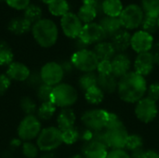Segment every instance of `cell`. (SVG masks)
<instances>
[{
    "mask_svg": "<svg viewBox=\"0 0 159 158\" xmlns=\"http://www.w3.org/2000/svg\"><path fill=\"white\" fill-rule=\"evenodd\" d=\"M61 26L63 34L69 37L75 39L79 37V34L83 28V22L78 16L75 13L68 12L61 19Z\"/></svg>",
    "mask_w": 159,
    "mask_h": 158,
    "instance_id": "cell-13",
    "label": "cell"
},
{
    "mask_svg": "<svg viewBox=\"0 0 159 158\" xmlns=\"http://www.w3.org/2000/svg\"><path fill=\"white\" fill-rule=\"evenodd\" d=\"M141 7L145 16L159 19V0H142Z\"/></svg>",
    "mask_w": 159,
    "mask_h": 158,
    "instance_id": "cell-30",
    "label": "cell"
},
{
    "mask_svg": "<svg viewBox=\"0 0 159 158\" xmlns=\"http://www.w3.org/2000/svg\"><path fill=\"white\" fill-rule=\"evenodd\" d=\"M52 88H53V87L48 86V85L44 84V83L42 85H40L38 89H37V97H38V99L42 102H49L50 101V95H51V92H52Z\"/></svg>",
    "mask_w": 159,
    "mask_h": 158,
    "instance_id": "cell-39",
    "label": "cell"
},
{
    "mask_svg": "<svg viewBox=\"0 0 159 158\" xmlns=\"http://www.w3.org/2000/svg\"><path fill=\"white\" fill-rule=\"evenodd\" d=\"M104 96H105L104 92L98 86H94L89 89H88L87 91H85L86 101L92 105H97L102 103V101L104 100Z\"/></svg>",
    "mask_w": 159,
    "mask_h": 158,
    "instance_id": "cell-27",
    "label": "cell"
},
{
    "mask_svg": "<svg viewBox=\"0 0 159 158\" xmlns=\"http://www.w3.org/2000/svg\"><path fill=\"white\" fill-rule=\"evenodd\" d=\"M7 4L15 9H26L30 5V0H6Z\"/></svg>",
    "mask_w": 159,
    "mask_h": 158,
    "instance_id": "cell-40",
    "label": "cell"
},
{
    "mask_svg": "<svg viewBox=\"0 0 159 158\" xmlns=\"http://www.w3.org/2000/svg\"><path fill=\"white\" fill-rule=\"evenodd\" d=\"M129 134L122 120L116 114L109 113L107 125L104 129L105 144L111 149H125Z\"/></svg>",
    "mask_w": 159,
    "mask_h": 158,
    "instance_id": "cell-2",
    "label": "cell"
},
{
    "mask_svg": "<svg viewBox=\"0 0 159 158\" xmlns=\"http://www.w3.org/2000/svg\"><path fill=\"white\" fill-rule=\"evenodd\" d=\"M155 65L156 63L151 52H144V53L138 54L133 63L134 72L144 77L149 75L153 72Z\"/></svg>",
    "mask_w": 159,
    "mask_h": 158,
    "instance_id": "cell-18",
    "label": "cell"
},
{
    "mask_svg": "<svg viewBox=\"0 0 159 158\" xmlns=\"http://www.w3.org/2000/svg\"><path fill=\"white\" fill-rule=\"evenodd\" d=\"M111 64L112 74L117 79H120L130 72L131 61L129 55H127L126 53H116V56L112 59Z\"/></svg>",
    "mask_w": 159,
    "mask_h": 158,
    "instance_id": "cell-16",
    "label": "cell"
},
{
    "mask_svg": "<svg viewBox=\"0 0 159 158\" xmlns=\"http://www.w3.org/2000/svg\"><path fill=\"white\" fill-rule=\"evenodd\" d=\"M41 1H42V2H44V3H46V4H48H48H49V3H51V2H52V1H53V0H41Z\"/></svg>",
    "mask_w": 159,
    "mask_h": 158,
    "instance_id": "cell-51",
    "label": "cell"
},
{
    "mask_svg": "<svg viewBox=\"0 0 159 158\" xmlns=\"http://www.w3.org/2000/svg\"><path fill=\"white\" fill-rule=\"evenodd\" d=\"M144 158H159V153L156 150H148L146 151Z\"/></svg>",
    "mask_w": 159,
    "mask_h": 158,
    "instance_id": "cell-48",
    "label": "cell"
},
{
    "mask_svg": "<svg viewBox=\"0 0 159 158\" xmlns=\"http://www.w3.org/2000/svg\"><path fill=\"white\" fill-rule=\"evenodd\" d=\"M141 27H142L143 31L153 35V34L157 33L159 30L158 19L149 17V16H144V19L143 20Z\"/></svg>",
    "mask_w": 159,
    "mask_h": 158,
    "instance_id": "cell-35",
    "label": "cell"
},
{
    "mask_svg": "<svg viewBox=\"0 0 159 158\" xmlns=\"http://www.w3.org/2000/svg\"><path fill=\"white\" fill-rule=\"evenodd\" d=\"M135 115L143 123L148 124L153 122L158 115V107L157 102L149 97L140 100L135 105Z\"/></svg>",
    "mask_w": 159,
    "mask_h": 158,
    "instance_id": "cell-10",
    "label": "cell"
},
{
    "mask_svg": "<svg viewBox=\"0 0 159 158\" xmlns=\"http://www.w3.org/2000/svg\"><path fill=\"white\" fill-rule=\"evenodd\" d=\"M33 36L42 47H50L58 40L59 31L55 22L48 19H41L32 27Z\"/></svg>",
    "mask_w": 159,
    "mask_h": 158,
    "instance_id": "cell-3",
    "label": "cell"
},
{
    "mask_svg": "<svg viewBox=\"0 0 159 158\" xmlns=\"http://www.w3.org/2000/svg\"><path fill=\"white\" fill-rule=\"evenodd\" d=\"M11 80L7 74H0V96L3 95L10 87Z\"/></svg>",
    "mask_w": 159,
    "mask_h": 158,
    "instance_id": "cell-44",
    "label": "cell"
},
{
    "mask_svg": "<svg viewBox=\"0 0 159 158\" xmlns=\"http://www.w3.org/2000/svg\"><path fill=\"white\" fill-rule=\"evenodd\" d=\"M153 46H154L153 35L143 31V30L137 31L136 33H134L131 35L130 47L138 54L144 53V52H150Z\"/></svg>",
    "mask_w": 159,
    "mask_h": 158,
    "instance_id": "cell-14",
    "label": "cell"
},
{
    "mask_svg": "<svg viewBox=\"0 0 159 158\" xmlns=\"http://www.w3.org/2000/svg\"><path fill=\"white\" fill-rule=\"evenodd\" d=\"M42 130L41 122L38 117L34 115H26L18 127V135L24 142H31L38 137Z\"/></svg>",
    "mask_w": 159,
    "mask_h": 158,
    "instance_id": "cell-9",
    "label": "cell"
},
{
    "mask_svg": "<svg viewBox=\"0 0 159 158\" xmlns=\"http://www.w3.org/2000/svg\"><path fill=\"white\" fill-rule=\"evenodd\" d=\"M147 94L149 98H151L152 100H154L155 102H158L159 101V82L153 83L152 85H150L147 88Z\"/></svg>",
    "mask_w": 159,
    "mask_h": 158,
    "instance_id": "cell-42",
    "label": "cell"
},
{
    "mask_svg": "<svg viewBox=\"0 0 159 158\" xmlns=\"http://www.w3.org/2000/svg\"><path fill=\"white\" fill-rule=\"evenodd\" d=\"M71 61L75 68L83 73H90L96 71L100 62L93 50L89 49L75 51L71 57Z\"/></svg>",
    "mask_w": 159,
    "mask_h": 158,
    "instance_id": "cell-6",
    "label": "cell"
},
{
    "mask_svg": "<svg viewBox=\"0 0 159 158\" xmlns=\"http://www.w3.org/2000/svg\"><path fill=\"white\" fill-rule=\"evenodd\" d=\"M56 106L49 101L42 102L37 109V117L41 120H49L56 112Z\"/></svg>",
    "mask_w": 159,
    "mask_h": 158,
    "instance_id": "cell-32",
    "label": "cell"
},
{
    "mask_svg": "<svg viewBox=\"0 0 159 158\" xmlns=\"http://www.w3.org/2000/svg\"><path fill=\"white\" fill-rule=\"evenodd\" d=\"M27 20H29L33 25L39 21L42 17V10L36 5H29V7L24 11L23 16Z\"/></svg>",
    "mask_w": 159,
    "mask_h": 158,
    "instance_id": "cell-33",
    "label": "cell"
},
{
    "mask_svg": "<svg viewBox=\"0 0 159 158\" xmlns=\"http://www.w3.org/2000/svg\"><path fill=\"white\" fill-rule=\"evenodd\" d=\"M123 8L121 0H103L102 3V11L108 17L119 18Z\"/></svg>",
    "mask_w": 159,
    "mask_h": 158,
    "instance_id": "cell-26",
    "label": "cell"
},
{
    "mask_svg": "<svg viewBox=\"0 0 159 158\" xmlns=\"http://www.w3.org/2000/svg\"><path fill=\"white\" fill-rule=\"evenodd\" d=\"M62 142L67 145H72L79 140V129L74 127L61 131Z\"/></svg>",
    "mask_w": 159,
    "mask_h": 158,
    "instance_id": "cell-34",
    "label": "cell"
},
{
    "mask_svg": "<svg viewBox=\"0 0 159 158\" xmlns=\"http://www.w3.org/2000/svg\"><path fill=\"white\" fill-rule=\"evenodd\" d=\"M108 152V147L105 144L93 140L84 142L81 148L84 158H106Z\"/></svg>",
    "mask_w": 159,
    "mask_h": 158,
    "instance_id": "cell-17",
    "label": "cell"
},
{
    "mask_svg": "<svg viewBox=\"0 0 159 158\" xmlns=\"http://www.w3.org/2000/svg\"><path fill=\"white\" fill-rule=\"evenodd\" d=\"M64 74L65 73L61 63L55 61H50L43 65L39 73L41 81L44 84L51 87H55L61 84L63 79Z\"/></svg>",
    "mask_w": 159,
    "mask_h": 158,
    "instance_id": "cell-11",
    "label": "cell"
},
{
    "mask_svg": "<svg viewBox=\"0 0 159 158\" xmlns=\"http://www.w3.org/2000/svg\"><path fill=\"white\" fill-rule=\"evenodd\" d=\"M130 158H144L145 157V154L146 151L143 149V147L136 149L132 152H130Z\"/></svg>",
    "mask_w": 159,
    "mask_h": 158,
    "instance_id": "cell-46",
    "label": "cell"
},
{
    "mask_svg": "<svg viewBox=\"0 0 159 158\" xmlns=\"http://www.w3.org/2000/svg\"><path fill=\"white\" fill-rule=\"evenodd\" d=\"M69 3L66 0H53L48 4V10L54 16H64L69 12Z\"/></svg>",
    "mask_w": 159,
    "mask_h": 158,
    "instance_id": "cell-28",
    "label": "cell"
},
{
    "mask_svg": "<svg viewBox=\"0 0 159 158\" xmlns=\"http://www.w3.org/2000/svg\"><path fill=\"white\" fill-rule=\"evenodd\" d=\"M79 38L88 46L98 44L106 39V35L99 23L90 22L83 25Z\"/></svg>",
    "mask_w": 159,
    "mask_h": 158,
    "instance_id": "cell-12",
    "label": "cell"
},
{
    "mask_svg": "<svg viewBox=\"0 0 159 158\" xmlns=\"http://www.w3.org/2000/svg\"><path fill=\"white\" fill-rule=\"evenodd\" d=\"M97 86L104 92V94H112L117 91L118 79L113 74H98Z\"/></svg>",
    "mask_w": 159,
    "mask_h": 158,
    "instance_id": "cell-22",
    "label": "cell"
},
{
    "mask_svg": "<svg viewBox=\"0 0 159 158\" xmlns=\"http://www.w3.org/2000/svg\"><path fill=\"white\" fill-rule=\"evenodd\" d=\"M22 154L26 158H35L38 155V147L31 142H24L21 146Z\"/></svg>",
    "mask_w": 159,
    "mask_h": 158,
    "instance_id": "cell-38",
    "label": "cell"
},
{
    "mask_svg": "<svg viewBox=\"0 0 159 158\" xmlns=\"http://www.w3.org/2000/svg\"><path fill=\"white\" fill-rule=\"evenodd\" d=\"M61 143H63L61 131L56 127L43 129L36 138V145L38 149L47 153L59 148Z\"/></svg>",
    "mask_w": 159,
    "mask_h": 158,
    "instance_id": "cell-5",
    "label": "cell"
},
{
    "mask_svg": "<svg viewBox=\"0 0 159 158\" xmlns=\"http://www.w3.org/2000/svg\"><path fill=\"white\" fill-rule=\"evenodd\" d=\"M98 83V74L94 72L90 73H84L78 79V86L79 88L85 92L90 88L97 86Z\"/></svg>",
    "mask_w": 159,
    "mask_h": 158,
    "instance_id": "cell-29",
    "label": "cell"
},
{
    "mask_svg": "<svg viewBox=\"0 0 159 158\" xmlns=\"http://www.w3.org/2000/svg\"><path fill=\"white\" fill-rule=\"evenodd\" d=\"M147 82L144 76L136 72H129L118 79L117 93L119 98L128 103H137L147 92Z\"/></svg>",
    "mask_w": 159,
    "mask_h": 158,
    "instance_id": "cell-1",
    "label": "cell"
},
{
    "mask_svg": "<svg viewBox=\"0 0 159 158\" xmlns=\"http://www.w3.org/2000/svg\"><path fill=\"white\" fill-rule=\"evenodd\" d=\"M106 158H130V155L125 149H112Z\"/></svg>",
    "mask_w": 159,
    "mask_h": 158,
    "instance_id": "cell-43",
    "label": "cell"
},
{
    "mask_svg": "<svg viewBox=\"0 0 159 158\" xmlns=\"http://www.w3.org/2000/svg\"><path fill=\"white\" fill-rule=\"evenodd\" d=\"M75 119H76L75 114L71 108H63L60 112L57 117V125H58L57 128L61 131L74 128Z\"/></svg>",
    "mask_w": 159,
    "mask_h": 158,
    "instance_id": "cell-23",
    "label": "cell"
},
{
    "mask_svg": "<svg viewBox=\"0 0 159 158\" xmlns=\"http://www.w3.org/2000/svg\"><path fill=\"white\" fill-rule=\"evenodd\" d=\"M14 54L10 47L5 42L0 41V66H8L13 62Z\"/></svg>",
    "mask_w": 159,
    "mask_h": 158,
    "instance_id": "cell-31",
    "label": "cell"
},
{
    "mask_svg": "<svg viewBox=\"0 0 159 158\" xmlns=\"http://www.w3.org/2000/svg\"><path fill=\"white\" fill-rule=\"evenodd\" d=\"M69 158H84L82 156V155H75V156H72L71 157Z\"/></svg>",
    "mask_w": 159,
    "mask_h": 158,
    "instance_id": "cell-50",
    "label": "cell"
},
{
    "mask_svg": "<svg viewBox=\"0 0 159 158\" xmlns=\"http://www.w3.org/2000/svg\"><path fill=\"white\" fill-rule=\"evenodd\" d=\"M78 99L76 89L70 84L61 83L52 88L50 95V102L56 106L61 108H70L74 105Z\"/></svg>",
    "mask_w": 159,
    "mask_h": 158,
    "instance_id": "cell-4",
    "label": "cell"
},
{
    "mask_svg": "<svg viewBox=\"0 0 159 158\" xmlns=\"http://www.w3.org/2000/svg\"><path fill=\"white\" fill-rule=\"evenodd\" d=\"M31 26H32V23L29 20H27L24 17H17L15 19H12L9 21L7 25V29L12 34L20 35L29 32V30L31 29Z\"/></svg>",
    "mask_w": 159,
    "mask_h": 158,
    "instance_id": "cell-25",
    "label": "cell"
},
{
    "mask_svg": "<svg viewBox=\"0 0 159 158\" xmlns=\"http://www.w3.org/2000/svg\"><path fill=\"white\" fill-rule=\"evenodd\" d=\"M7 75L10 80L22 82L29 79L31 76V72L25 64L19 61H13L7 66Z\"/></svg>",
    "mask_w": 159,
    "mask_h": 158,
    "instance_id": "cell-19",
    "label": "cell"
},
{
    "mask_svg": "<svg viewBox=\"0 0 159 158\" xmlns=\"http://www.w3.org/2000/svg\"><path fill=\"white\" fill-rule=\"evenodd\" d=\"M111 44L113 45L116 52L117 53H125L130 47L131 43V34L128 32V30H121L116 35L111 38Z\"/></svg>",
    "mask_w": 159,
    "mask_h": 158,
    "instance_id": "cell-20",
    "label": "cell"
},
{
    "mask_svg": "<svg viewBox=\"0 0 159 158\" xmlns=\"http://www.w3.org/2000/svg\"><path fill=\"white\" fill-rule=\"evenodd\" d=\"M20 107L26 115H34V114L36 112V104L29 97H23L21 99Z\"/></svg>",
    "mask_w": 159,
    "mask_h": 158,
    "instance_id": "cell-37",
    "label": "cell"
},
{
    "mask_svg": "<svg viewBox=\"0 0 159 158\" xmlns=\"http://www.w3.org/2000/svg\"><path fill=\"white\" fill-rule=\"evenodd\" d=\"M151 54L154 58V61H155V63L156 64H159V42L154 44L152 49H151Z\"/></svg>",
    "mask_w": 159,
    "mask_h": 158,
    "instance_id": "cell-45",
    "label": "cell"
},
{
    "mask_svg": "<svg viewBox=\"0 0 159 158\" xmlns=\"http://www.w3.org/2000/svg\"><path fill=\"white\" fill-rule=\"evenodd\" d=\"M98 74H112V64L111 61H101L97 67Z\"/></svg>",
    "mask_w": 159,
    "mask_h": 158,
    "instance_id": "cell-41",
    "label": "cell"
},
{
    "mask_svg": "<svg viewBox=\"0 0 159 158\" xmlns=\"http://www.w3.org/2000/svg\"><path fill=\"white\" fill-rule=\"evenodd\" d=\"M2 1H6V0H0V2H2Z\"/></svg>",
    "mask_w": 159,
    "mask_h": 158,
    "instance_id": "cell-52",
    "label": "cell"
},
{
    "mask_svg": "<svg viewBox=\"0 0 159 158\" xmlns=\"http://www.w3.org/2000/svg\"><path fill=\"white\" fill-rule=\"evenodd\" d=\"M40 158H55V156H54V155H52V154H46L45 156H41Z\"/></svg>",
    "mask_w": 159,
    "mask_h": 158,
    "instance_id": "cell-49",
    "label": "cell"
},
{
    "mask_svg": "<svg viewBox=\"0 0 159 158\" xmlns=\"http://www.w3.org/2000/svg\"><path fill=\"white\" fill-rule=\"evenodd\" d=\"M61 67H62L64 73H65V72H67V73H68V72H71V71L73 70V68H74V65H73V63H72L71 61H64V62L61 63Z\"/></svg>",
    "mask_w": 159,
    "mask_h": 158,
    "instance_id": "cell-47",
    "label": "cell"
},
{
    "mask_svg": "<svg viewBox=\"0 0 159 158\" xmlns=\"http://www.w3.org/2000/svg\"><path fill=\"white\" fill-rule=\"evenodd\" d=\"M93 52L99 59V61H112V59L116 56V52L111 44V42L102 41L96 44L93 47Z\"/></svg>",
    "mask_w": 159,
    "mask_h": 158,
    "instance_id": "cell-24",
    "label": "cell"
},
{
    "mask_svg": "<svg viewBox=\"0 0 159 158\" xmlns=\"http://www.w3.org/2000/svg\"><path fill=\"white\" fill-rule=\"evenodd\" d=\"M158 24H159V19H158Z\"/></svg>",
    "mask_w": 159,
    "mask_h": 158,
    "instance_id": "cell-53",
    "label": "cell"
},
{
    "mask_svg": "<svg viewBox=\"0 0 159 158\" xmlns=\"http://www.w3.org/2000/svg\"><path fill=\"white\" fill-rule=\"evenodd\" d=\"M109 118V112L104 109H90L81 115V122L89 130L97 131L104 129Z\"/></svg>",
    "mask_w": 159,
    "mask_h": 158,
    "instance_id": "cell-7",
    "label": "cell"
},
{
    "mask_svg": "<svg viewBox=\"0 0 159 158\" xmlns=\"http://www.w3.org/2000/svg\"><path fill=\"white\" fill-rule=\"evenodd\" d=\"M99 24L102 26L106 35V38H110V39L114 35H116L118 32H120L123 28L119 18H116V17L105 16L100 20Z\"/></svg>",
    "mask_w": 159,
    "mask_h": 158,
    "instance_id": "cell-21",
    "label": "cell"
},
{
    "mask_svg": "<svg viewBox=\"0 0 159 158\" xmlns=\"http://www.w3.org/2000/svg\"><path fill=\"white\" fill-rule=\"evenodd\" d=\"M143 145V139L142 136H140L139 134H130L127 140L125 149H127V151L132 152L136 149L142 148Z\"/></svg>",
    "mask_w": 159,
    "mask_h": 158,
    "instance_id": "cell-36",
    "label": "cell"
},
{
    "mask_svg": "<svg viewBox=\"0 0 159 158\" xmlns=\"http://www.w3.org/2000/svg\"><path fill=\"white\" fill-rule=\"evenodd\" d=\"M144 13L141 6L130 4L125 7L119 16L122 27L126 30H134L141 27L144 19Z\"/></svg>",
    "mask_w": 159,
    "mask_h": 158,
    "instance_id": "cell-8",
    "label": "cell"
},
{
    "mask_svg": "<svg viewBox=\"0 0 159 158\" xmlns=\"http://www.w3.org/2000/svg\"><path fill=\"white\" fill-rule=\"evenodd\" d=\"M102 1L99 0H83V5L77 12L80 20L85 24L93 22L99 11H102Z\"/></svg>",
    "mask_w": 159,
    "mask_h": 158,
    "instance_id": "cell-15",
    "label": "cell"
}]
</instances>
